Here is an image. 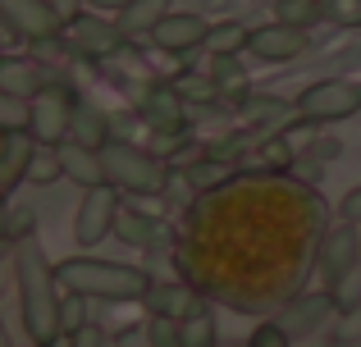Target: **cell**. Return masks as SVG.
Instances as JSON below:
<instances>
[{"mask_svg": "<svg viewBox=\"0 0 361 347\" xmlns=\"http://www.w3.org/2000/svg\"><path fill=\"white\" fill-rule=\"evenodd\" d=\"M329 229L325 201L288 174H238L197 196L183 229V279L238 311H279L302 293Z\"/></svg>", "mask_w": 361, "mask_h": 347, "instance_id": "6da1fadb", "label": "cell"}, {"mask_svg": "<svg viewBox=\"0 0 361 347\" xmlns=\"http://www.w3.org/2000/svg\"><path fill=\"white\" fill-rule=\"evenodd\" d=\"M14 293H18V320H23V334L32 347H55L64 343V329H60V302H64V288H60V275H55L51 256L37 238L27 242H14Z\"/></svg>", "mask_w": 361, "mask_h": 347, "instance_id": "7a4b0ae2", "label": "cell"}, {"mask_svg": "<svg viewBox=\"0 0 361 347\" xmlns=\"http://www.w3.org/2000/svg\"><path fill=\"white\" fill-rule=\"evenodd\" d=\"M64 293H78L87 302H110V306H128L142 302L151 293V270L133 265V260H106V256H69L55 265Z\"/></svg>", "mask_w": 361, "mask_h": 347, "instance_id": "3957f363", "label": "cell"}, {"mask_svg": "<svg viewBox=\"0 0 361 347\" xmlns=\"http://www.w3.org/2000/svg\"><path fill=\"white\" fill-rule=\"evenodd\" d=\"M101 174L123 196H165L174 183V165L160 151H147L128 137H115L110 146H101Z\"/></svg>", "mask_w": 361, "mask_h": 347, "instance_id": "277c9868", "label": "cell"}, {"mask_svg": "<svg viewBox=\"0 0 361 347\" xmlns=\"http://www.w3.org/2000/svg\"><path fill=\"white\" fill-rule=\"evenodd\" d=\"M353 115H361V82L357 78H320L293 101V119L307 128L343 124Z\"/></svg>", "mask_w": 361, "mask_h": 347, "instance_id": "5b68a950", "label": "cell"}, {"mask_svg": "<svg viewBox=\"0 0 361 347\" xmlns=\"http://www.w3.org/2000/svg\"><path fill=\"white\" fill-rule=\"evenodd\" d=\"M73 106H78V92H73L64 78H55L51 87H42L32 101H27V137H32L37 146H60V142H69Z\"/></svg>", "mask_w": 361, "mask_h": 347, "instance_id": "8992f818", "label": "cell"}, {"mask_svg": "<svg viewBox=\"0 0 361 347\" xmlns=\"http://www.w3.org/2000/svg\"><path fill=\"white\" fill-rule=\"evenodd\" d=\"M64 51H69L73 60L106 64V60H115V55L128 51V37H123V27L110 14H82L78 9V14L64 23Z\"/></svg>", "mask_w": 361, "mask_h": 347, "instance_id": "52a82bcc", "label": "cell"}, {"mask_svg": "<svg viewBox=\"0 0 361 347\" xmlns=\"http://www.w3.org/2000/svg\"><path fill=\"white\" fill-rule=\"evenodd\" d=\"M361 265V229L357 224H329L325 233H320V247H316V270H320V284H325V293H343L348 279L357 275Z\"/></svg>", "mask_w": 361, "mask_h": 347, "instance_id": "ba28073f", "label": "cell"}, {"mask_svg": "<svg viewBox=\"0 0 361 347\" xmlns=\"http://www.w3.org/2000/svg\"><path fill=\"white\" fill-rule=\"evenodd\" d=\"M119 206H123V192H115L110 183L87 187V192L78 196V210H73V242H78V251H92L106 238H115Z\"/></svg>", "mask_w": 361, "mask_h": 347, "instance_id": "9c48e42d", "label": "cell"}, {"mask_svg": "<svg viewBox=\"0 0 361 347\" xmlns=\"http://www.w3.org/2000/svg\"><path fill=\"white\" fill-rule=\"evenodd\" d=\"M0 18H5L9 37L27 46H46L64 37V14L55 0H0Z\"/></svg>", "mask_w": 361, "mask_h": 347, "instance_id": "30bf717a", "label": "cell"}, {"mask_svg": "<svg viewBox=\"0 0 361 347\" xmlns=\"http://www.w3.org/2000/svg\"><path fill=\"white\" fill-rule=\"evenodd\" d=\"M334 315H338V297L325 293V288H316V293L288 297V302H283L279 311L270 315V320L279 324V329L288 334L293 343H302V339H311V334H320L329 320H334Z\"/></svg>", "mask_w": 361, "mask_h": 347, "instance_id": "8fae6325", "label": "cell"}, {"mask_svg": "<svg viewBox=\"0 0 361 347\" xmlns=\"http://www.w3.org/2000/svg\"><path fill=\"white\" fill-rule=\"evenodd\" d=\"M307 51H311L307 27H293V23L270 18V23H261V27L247 32V51L243 55H252V60H261V64H288V60H298V55H307Z\"/></svg>", "mask_w": 361, "mask_h": 347, "instance_id": "7c38bea8", "label": "cell"}, {"mask_svg": "<svg viewBox=\"0 0 361 347\" xmlns=\"http://www.w3.org/2000/svg\"><path fill=\"white\" fill-rule=\"evenodd\" d=\"M206 32H211V18L192 14V9H169L156 27H151L147 42L156 46L160 55H174V60H188L192 51L206 46Z\"/></svg>", "mask_w": 361, "mask_h": 347, "instance_id": "4fadbf2b", "label": "cell"}, {"mask_svg": "<svg viewBox=\"0 0 361 347\" xmlns=\"http://www.w3.org/2000/svg\"><path fill=\"white\" fill-rule=\"evenodd\" d=\"M142 124L151 128L156 137H169V142H178V137L188 133V101L178 96L174 82H151L147 92H142Z\"/></svg>", "mask_w": 361, "mask_h": 347, "instance_id": "5bb4252c", "label": "cell"}, {"mask_svg": "<svg viewBox=\"0 0 361 347\" xmlns=\"http://www.w3.org/2000/svg\"><path fill=\"white\" fill-rule=\"evenodd\" d=\"M142 306H147V315H160V320H188L192 311L206 306V293L188 279H174V284H151Z\"/></svg>", "mask_w": 361, "mask_h": 347, "instance_id": "9a60e30c", "label": "cell"}, {"mask_svg": "<svg viewBox=\"0 0 361 347\" xmlns=\"http://www.w3.org/2000/svg\"><path fill=\"white\" fill-rule=\"evenodd\" d=\"M51 82H55V73L42 64V55H5L0 60V92H9V96L32 101Z\"/></svg>", "mask_w": 361, "mask_h": 347, "instance_id": "2e32d148", "label": "cell"}, {"mask_svg": "<svg viewBox=\"0 0 361 347\" xmlns=\"http://www.w3.org/2000/svg\"><path fill=\"white\" fill-rule=\"evenodd\" d=\"M37 142L27 133L0 137V210H9V196L18 192V183H27V160H32Z\"/></svg>", "mask_w": 361, "mask_h": 347, "instance_id": "e0dca14e", "label": "cell"}, {"mask_svg": "<svg viewBox=\"0 0 361 347\" xmlns=\"http://www.w3.org/2000/svg\"><path fill=\"white\" fill-rule=\"evenodd\" d=\"M69 142L87 146V151H101V146L115 142V124H110V115H106L101 106H92V101H82V96H78V106H73Z\"/></svg>", "mask_w": 361, "mask_h": 347, "instance_id": "ac0fdd59", "label": "cell"}, {"mask_svg": "<svg viewBox=\"0 0 361 347\" xmlns=\"http://www.w3.org/2000/svg\"><path fill=\"white\" fill-rule=\"evenodd\" d=\"M55 151H60L64 178H69V183H78L82 192L106 183V174H101V151H87V146H78V142H60Z\"/></svg>", "mask_w": 361, "mask_h": 347, "instance_id": "d6986e66", "label": "cell"}, {"mask_svg": "<svg viewBox=\"0 0 361 347\" xmlns=\"http://www.w3.org/2000/svg\"><path fill=\"white\" fill-rule=\"evenodd\" d=\"M169 9H174L169 0H133L128 9H119V14H115V23L123 27V37H128V42H147L151 27H156Z\"/></svg>", "mask_w": 361, "mask_h": 347, "instance_id": "ffe728a7", "label": "cell"}, {"mask_svg": "<svg viewBox=\"0 0 361 347\" xmlns=\"http://www.w3.org/2000/svg\"><path fill=\"white\" fill-rule=\"evenodd\" d=\"M156 233H160V224L151 220L147 210H137V206H119V215H115V238L123 242V247L147 251L151 242H156Z\"/></svg>", "mask_w": 361, "mask_h": 347, "instance_id": "44dd1931", "label": "cell"}, {"mask_svg": "<svg viewBox=\"0 0 361 347\" xmlns=\"http://www.w3.org/2000/svg\"><path fill=\"white\" fill-rule=\"evenodd\" d=\"M178 87V96L188 101V106H202V110H211V106H220L224 101V92H220V82L211 78V73H197V69H188V73H178V78H169Z\"/></svg>", "mask_w": 361, "mask_h": 347, "instance_id": "7402d4cb", "label": "cell"}, {"mask_svg": "<svg viewBox=\"0 0 361 347\" xmlns=\"http://www.w3.org/2000/svg\"><path fill=\"white\" fill-rule=\"evenodd\" d=\"M178 347H220V324H215L211 302L192 311L188 320H178Z\"/></svg>", "mask_w": 361, "mask_h": 347, "instance_id": "603a6c76", "label": "cell"}, {"mask_svg": "<svg viewBox=\"0 0 361 347\" xmlns=\"http://www.w3.org/2000/svg\"><path fill=\"white\" fill-rule=\"evenodd\" d=\"M247 32H252V27H243L238 18L211 23V32H206V46H202V51H211V55H243V51H247Z\"/></svg>", "mask_w": 361, "mask_h": 347, "instance_id": "cb8c5ba5", "label": "cell"}, {"mask_svg": "<svg viewBox=\"0 0 361 347\" xmlns=\"http://www.w3.org/2000/svg\"><path fill=\"white\" fill-rule=\"evenodd\" d=\"M211 78L220 82L224 96H243L247 101V73H243L238 55H211Z\"/></svg>", "mask_w": 361, "mask_h": 347, "instance_id": "d4e9b609", "label": "cell"}, {"mask_svg": "<svg viewBox=\"0 0 361 347\" xmlns=\"http://www.w3.org/2000/svg\"><path fill=\"white\" fill-rule=\"evenodd\" d=\"M60 178H64L60 151H55V146H37L32 160H27V183L32 187H51V183H60Z\"/></svg>", "mask_w": 361, "mask_h": 347, "instance_id": "484cf974", "label": "cell"}, {"mask_svg": "<svg viewBox=\"0 0 361 347\" xmlns=\"http://www.w3.org/2000/svg\"><path fill=\"white\" fill-rule=\"evenodd\" d=\"M329 343H334V347H357V343H361V302L338 306V315H334V334H329Z\"/></svg>", "mask_w": 361, "mask_h": 347, "instance_id": "4316f807", "label": "cell"}, {"mask_svg": "<svg viewBox=\"0 0 361 347\" xmlns=\"http://www.w3.org/2000/svg\"><path fill=\"white\" fill-rule=\"evenodd\" d=\"M274 18L311 32V23H320V0H274Z\"/></svg>", "mask_w": 361, "mask_h": 347, "instance_id": "83f0119b", "label": "cell"}, {"mask_svg": "<svg viewBox=\"0 0 361 347\" xmlns=\"http://www.w3.org/2000/svg\"><path fill=\"white\" fill-rule=\"evenodd\" d=\"M9 133H27V101L0 92V137H9Z\"/></svg>", "mask_w": 361, "mask_h": 347, "instance_id": "f1b7e54d", "label": "cell"}, {"mask_svg": "<svg viewBox=\"0 0 361 347\" xmlns=\"http://www.w3.org/2000/svg\"><path fill=\"white\" fill-rule=\"evenodd\" d=\"M320 23L361 27V0H320Z\"/></svg>", "mask_w": 361, "mask_h": 347, "instance_id": "f546056e", "label": "cell"}, {"mask_svg": "<svg viewBox=\"0 0 361 347\" xmlns=\"http://www.w3.org/2000/svg\"><path fill=\"white\" fill-rule=\"evenodd\" d=\"M82 324H92V315H87V297L64 293V302H60V329H64V339H69V334H78Z\"/></svg>", "mask_w": 361, "mask_h": 347, "instance_id": "4dcf8cb0", "label": "cell"}, {"mask_svg": "<svg viewBox=\"0 0 361 347\" xmlns=\"http://www.w3.org/2000/svg\"><path fill=\"white\" fill-rule=\"evenodd\" d=\"M243 347H293V339H288V334H283L274 320H261L252 334H247V343H243Z\"/></svg>", "mask_w": 361, "mask_h": 347, "instance_id": "1f68e13d", "label": "cell"}, {"mask_svg": "<svg viewBox=\"0 0 361 347\" xmlns=\"http://www.w3.org/2000/svg\"><path fill=\"white\" fill-rule=\"evenodd\" d=\"M147 347H178V320L147 315Z\"/></svg>", "mask_w": 361, "mask_h": 347, "instance_id": "d6a6232c", "label": "cell"}, {"mask_svg": "<svg viewBox=\"0 0 361 347\" xmlns=\"http://www.w3.org/2000/svg\"><path fill=\"white\" fill-rule=\"evenodd\" d=\"M338 220H343V224H357V229H361V183L348 187V192L338 196Z\"/></svg>", "mask_w": 361, "mask_h": 347, "instance_id": "836d02e7", "label": "cell"}, {"mask_svg": "<svg viewBox=\"0 0 361 347\" xmlns=\"http://www.w3.org/2000/svg\"><path fill=\"white\" fill-rule=\"evenodd\" d=\"M64 343H69V347H110V334L101 329V324H82V329L69 334Z\"/></svg>", "mask_w": 361, "mask_h": 347, "instance_id": "e575fe53", "label": "cell"}, {"mask_svg": "<svg viewBox=\"0 0 361 347\" xmlns=\"http://www.w3.org/2000/svg\"><path fill=\"white\" fill-rule=\"evenodd\" d=\"M87 9H97V14H119V9H128L133 0H82Z\"/></svg>", "mask_w": 361, "mask_h": 347, "instance_id": "d590c367", "label": "cell"}, {"mask_svg": "<svg viewBox=\"0 0 361 347\" xmlns=\"http://www.w3.org/2000/svg\"><path fill=\"white\" fill-rule=\"evenodd\" d=\"M9 256H14V242H9V233L5 229H0V265H5V260Z\"/></svg>", "mask_w": 361, "mask_h": 347, "instance_id": "8d00e7d4", "label": "cell"}, {"mask_svg": "<svg viewBox=\"0 0 361 347\" xmlns=\"http://www.w3.org/2000/svg\"><path fill=\"white\" fill-rule=\"evenodd\" d=\"M0 347H14V339H9V329H5V320H0Z\"/></svg>", "mask_w": 361, "mask_h": 347, "instance_id": "74e56055", "label": "cell"}, {"mask_svg": "<svg viewBox=\"0 0 361 347\" xmlns=\"http://www.w3.org/2000/svg\"><path fill=\"white\" fill-rule=\"evenodd\" d=\"M9 42V27H5V18H0V46H5Z\"/></svg>", "mask_w": 361, "mask_h": 347, "instance_id": "f35d334b", "label": "cell"}, {"mask_svg": "<svg viewBox=\"0 0 361 347\" xmlns=\"http://www.w3.org/2000/svg\"><path fill=\"white\" fill-rule=\"evenodd\" d=\"M0 60H5V46H0Z\"/></svg>", "mask_w": 361, "mask_h": 347, "instance_id": "ab89813d", "label": "cell"}, {"mask_svg": "<svg viewBox=\"0 0 361 347\" xmlns=\"http://www.w3.org/2000/svg\"><path fill=\"white\" fill-rule=\"evenodd\" d=\"M270 5H274V0H270Z\"/></svg>", "mask_w": 361, "mask_h": 347, "instance_id": "60d3db41", "label": "cell"}]
</instances>
